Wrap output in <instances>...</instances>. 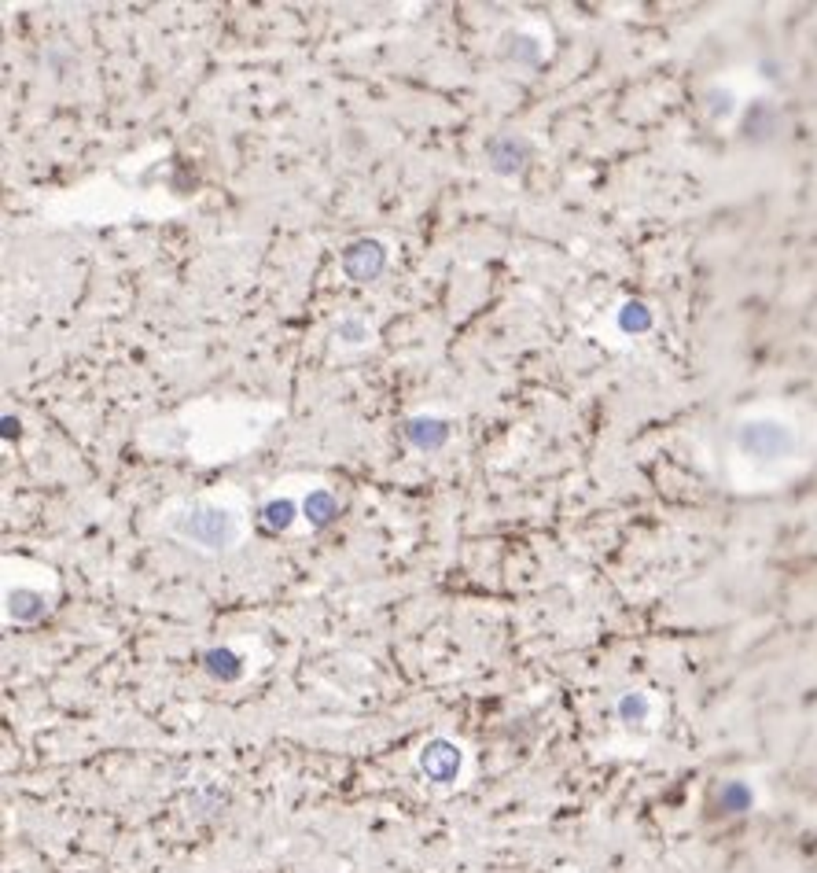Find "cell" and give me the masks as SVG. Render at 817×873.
Segmentation results:
<instances>
[{"mask_svg":"<svg viewBox=\"0 0 817 873\" xmlns=\"http://www.w3.org/2000/svg\"><path fill=\"white\" fill-rule=\"evenodd\" d=\"M180 531L207 549H225L236 539V520L225 509H192L188 517L180 520Z\"/></svg>","mask_w":817,"mask_h":873,"instance_id":"6da1fadb","label":"cell"},{"mask_svg":"<svg viewBox=\"0 0 817 873\" xmlns=\"http://www.w3.org/2000/svg\"><path fill=\"white\" fill-rule=\"evenodd\" d=\"M461 763H464V755H461V748L453 745V741H431V745H424V752H420V767H424V774L431 777V781H439V785H449V781H457V774H461Z\"/></svg>","mask_w":817,"mask_h":873,"instance_id":"7a4b0ae2","label":"cell"},{"mask_svg":"<svg viewBox=\"0 0 817 873\" xmlns=\"http://www.w3.org/2000/svg\"><path fill=\"white\" fill-rule=\"evenodd\" d=\"M343 262H347V273L354 280H369V277H376L383 270V248L372 243V240L369 243H354Z\"/></svg>","mask_w":817,"mask_h":873,"instance_id":"3957f363","label":"cell"},{"mask_svg":"<svg viewBox=\"0 0 817 873\" xmlns=\"http://www.w3.org/2000/svg\"><path fill=\"white\" fill-rule=\"evenodd\" d=\"M519 151H523V144H519L515 137H497V141L490 144L493 166L501 170V173H512V170H519V166H523V159H519Z\"/></svg>","mask_w":817,"mask_h":873,"instance_id":"277c9868","label":"cell"},{"mask_svg":"<svg viewBox=\"0 0 817 873\" xmlns=\"http://www.w3.org/2000/svg\"><path fill=\"white\" fill-rule=\"evenodd\" d=\"M8 601H11L8 612H11L19 623H34V619L44 616V601H41L37 593H30V590H15Z\"/></svg>","mask_w":817,"mask_h":873,"instance_id":"5b68a950","label":"cell"},{"mask_svg":"<svg viewBox=\"0 0 817 873\" xmlns=\"http://www.w3.org/2000/svg\"><path fill=\"white\" fill-rule=\"evenodd\" d=\"M408 439H413L416 446L435 450V446L446 442V424L442 420H413V424H408Z\"/></svg>","mask_w":817,"mask_h":873,"instance_id":"8992f818","label":"cell"},{"mask_svg":"<svg viewBox=\"0 0 817 873\" xmlns=\"http://www.w3.org/2000/svg\"><path fill=\"white\" fill-rule=\"evenodd\" d=\"M306 517H309V524L325 527V524L335 517V502H332V494H325V490L309 494V498H306Z\"/></svg>","mask_w":817,"mask_h":873,"instance_id":"52a82bcc","label":"cell"},{"mask_svg":"<svg viewBox=\"0 0 817 873\" xmlns=\"http://www.w3.org/2000/svg\"><path fill=\"white\" fill-rule=\"evenodd\" d=\"M207 667L221 678H236L240 675V660L229 653V648H214V653H207Z\"/></svg>","mask_w":817,"mask_h":873,"instance_id":"ba28073f","label":"cell"},{"mask_svg":"<svg viewBox=\"0 0 817 873\" xmlns=\"http://www.w3.org/2000/svg\"><path fill=\"white\" fill-rule=\"evenodd\" d=\"M291 512H294L291 502H272L269 512H265V520H269L272 527H287V524H291Z\"/></svg>","mask_w":817,"mask_h":873,"instance_id":"9c48e42d","label":"cell"},{"mask_svg":"<svg viewBox=\"0 0 817 873\" xmlns=\"http://www.w3.org/2000/svg\"><path fill=\"white\" fill-rule=\"evenodd\" d=\"M339 332H343V340H350V343H361V340L369 335L357 321H343V325H339Z\"/></svg>","mask_w":817,"mask_h":873,"instance_id":"30bf717a","label":"cell"}]
</instances>
